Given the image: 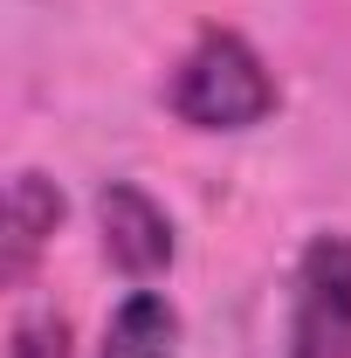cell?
Masks as SVG:
<instances>
[{
  "mask_svg": "<svg viewBox=\"0 0 351 358\" xmlns=\"http://www.w3.org/2000/svg\"><path fill=\"white\" fill-rule=\"evenodd\" d=\"M166 103L193 131H248V124H262L275 110V76L234 28H207L179 55Z\"/></svg>",
  "mask_w": 351,
  "mask_h": 358,
  "instance_id": "1",
  "label": "cell"
},
{
  "mask_svg": "<svg viewBox=\"0 0 351 358\" xmlns=\"http://www.w3.org/2000/svg\"><path fill=\"white\" fill-rule=\"evenodd\" d=\"M289 358H351V241L317 234L296 268Z\"/></svg>",
  "mask_w": 351,
  "mask_h": 358,
  "instance_id": "2",
  "label": "cell"
},
{
  "mask_svg": "<svg viewBox=\"0 0 351 358\" xmlns=\"http://www.w3.org/2000/svg\"><path fill=\"white\" fill-rule=\"evenodd\" d=\"M96 221H103V255L124 268V275H159V268L173 262V221L159 214V200L152 193H138V186H103V200H96Z\"/></svg>",
  "mask_w": 351,
  "mask_h": 358,
  "instance_id": "3",
  "label": "cell"
},
{
  "mask_svg": "<svg viewBox=\"0 0 351 358\" xmlns=\"http://www.w3.org/2000/svg\"><path fill=\"white\" fill-rule=\"evenodd\" d=\"M55 221H62V193L42 173H14V186H7V282H21L35 268Z\"/></svg>",
  "mask_w": 351,
  "mask_h": 358,
  "instance_id": "4",
  "label": "cell"
},
{
  "mask_svg": "<svg viewBox=\"0 0 351 358\" xmlns=\"http://www.w3.org/2000/svg\"><path fill=\"white\" fill-rule=\"evenodd\" d=\"M103 358H179V317L159 289H131L110 331H103Z\"/></svg>",
  "mask_w": 351,
  "mask_h": 358,
  "instance_id": "5",
  "label": "cell"
},
{
  "mask_svg": "<svg viewBox=\"0 0 351 358\" xmlns=\"http://www.w3.org/2000/svg\"><path fill=\"white\" fill-rule=\"evenodd\" d=\"M14 358H69V324H62V317H28V324H14Z\"/></svg>",
  "mask_w": 351,
  "mask_h": 358,
  "instance_id": "6",
  "label": "cell"
}]
</instances>
